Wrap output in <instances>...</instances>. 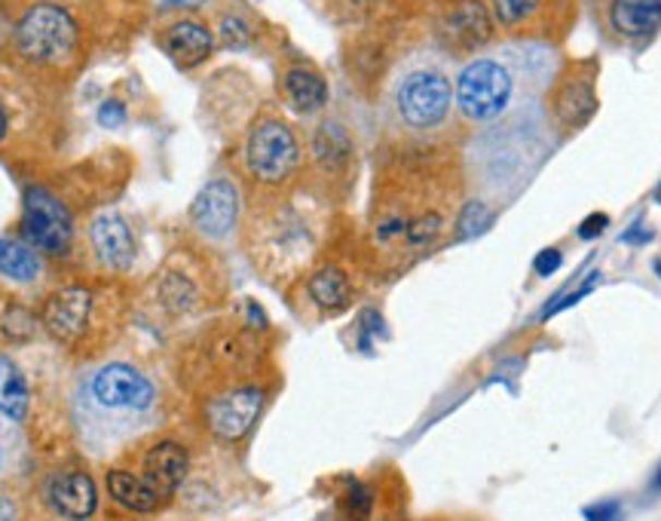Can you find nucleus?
Returning <instances> with one entry per match:
<instances>
[{
    "label": "nucleus",
    "mask_w": 661,
    "mask_h": 521,
    "mask_svg": "<svg viewBox=\"0 0 661 521\" xmlns=\"http://www.w3.org/2000/svg\"><path fill=\"white\" fill-rule=\"evenodd\" d=\"M598 111L594 80L585 71H567L551 93V114L564 129H582Z\"/></svg>",
    "instance_id": "11"
},
{
    "label": "nucleus",
    "mask_w": 661,
    "mask_h": 521,
    "mask_svg": "<svg viewBox=\"0 0 661 521\" xmlns=\"http://www.w3.org/2000/svg\"><path fill=\"white\" fill-rule=\"evenodd\" d=\"M368 504H371L368 490H364L362 485H352V494H349V509H352V516H356V519H362L364 512H368Z\"/></svg>",
    "instance_id": "31"
},
{
    "label": "nucleus",
    "mask_w": 661,
    "mask_h": 521,
    "mask_svg": "<svg viewBox=\"0 0 661 521\" xmlns=\"http://www.w3.org/2000/svg\"><path fill=\"white\" fill-rule=\"evenodd\" d=\"M190 458L188 451L178 442H159L157 448L147 451L144 458V482L147 488L157 494L159 500L172 497L175 490L181 488V482L188 478Z\"/></svg>",
    "instance_id": "12"
},
{
    "label": "nucleus",
    "mask_w": 661,
    "mask_h": 521,
    "mask_svg": "<svg viewBox=\"0 0 661 521\" xmlns=\"http://www.w3.org/2000/svg\"><path fill=\"white\" fill-rule=\"evenodd\" d=\"M157 390L147 375L127 363H105L77 387V424L93 445H113L135 436L151 421Z\"/></svg>",
    "instance_id": "1"
},
{
    "label": "nucleus",
    "mask_w": 661,
    "mask_h": 521,
    "mask_svg": "<svg viewBox=\"0 0 661 521\" xmlns=\"http://www.w3.org/2000/svg\"><path fill=\"white\" fill-rule=\"evenodd\" d=\"M585 519L588 521H622V509L618 504H598L585 509Z\"/></svg>",
    "instance_id": "30"
},
{
    "label": "nucleus",
    "mask_w": 661,
    "mask_h": 521,
    "mask_svg": "<svg viewBox=\"0 0 661 521\" xmlns=\"http://www.w3.org/2000/svg\"><path fill=\"white\" fill-rule=\"evenodd\" d=\"M220 34V44L230 49H245L249 47V40H252V32H249V25L242 22L239 16H224L218 25Z\"/></svg>",
    "instance_id": "26"
},
{
    "label": "nucleus",
    "mask_w": 661,
    "mask_h": 521,
    "mask_svg": "<svg viewBox=\"0 0 661 521\" xmlns=\"http://www.w3.org/2000/svg\"><path fill=\"white\" fill-rule=\"evenodd\" d=\"M89 246L95 258L110 270H129L139 258L135 234L120 212H98L89 224Z\"/></svg>",
    "instance_id": "9"
},
{
    "label": "nucleus",
    "mask_w": 661,
    "mask_h": 521,
    "mask_svg": "<svg viewBox=\"0 0 661 521\" xmlns=\"http://www.w3.org/2000/svg\"><path fill=\"white\" fill-rule=\"evenodd\" d=\"M95 120H98V127L120 129L123 123H127V105H123V102H117V98H108V102L98 108Z\"/></svg>",
    "instance_id": "27"
},
{
    "label": "nucleus",
    "mask_w": 661,
    "mask_h": 521,
    "mask_svg": "<svg viewBox=\"0 0 661 521\" xmlns=\"http://www.w3.org/2000/svg\"><path fill=\"white\" fill-rule=\"evenodd\" d=\"M74 224L71 215L47 188H28L22 197V239L37 252L62 254L71 246Z\"/></svg>",
    "instance_id": "6"
},
{
    "label": "nucleus",
    "mask_w": 661,
    "mask_h": 521,
    "mask_svg": "<svg viewBox=\"0 0 661 521\" xmlns=\"http://www.w3.org/2000/svg\"><path fill=\"white\" fill-rule=\"evenodd\" d=\"M40 254L25 239L0 237V276L13 283H34L40 276Z\"/></svg>",
    "instance_id": "18"
},
{
    "label": "nucleus",
    "mask_w": 661,
    "mask_h": 521,
    "mask_svg": "<svg viewBox=\"0 0 661 521\" xmlns=\"http://www.w3.org/2000/svg\"><path fill=\"white\" fill-rule=\"evenodd\" d=\"M610 22L625 37H646L661 25V0H613Z\"/></svg>",
    "instance_id": "16"
},
{
    "label": "nucleus",
    "mask_w": 661,
    "mask_h": 521,
    "mask_svg": "<svg viewBox=\"0 0 661 521\" xmlns=\"http://www.w3.org/2000/svg\"><path fill=\"white\" fill-rule=\"evenodd\" d=\"M561 261H564L561 249H542V252L536 254V273L539 276H551L554 270L561 268Z\"/></svg>",
    "instance_id": "28"
},
{
    "label": "nucleus",
    "mask_w": 661,
    "mask_h": 521,
    "mask_svg": "<svg viewBox=\"0 0 661 521\" xmlns=\"http://www.w3.org/2000/svg\"><path fill=\"white\" fill-rule=\"evenodd\" d=\"M283 95L291 111L315 114L328 102V83L310 68H291L283 78Z\"/></svg>",
    "instance_id": "15"
},
{
    "label": "nucleus",
    "mask_w": 661,
    "mask_h": 521,
    "mask_svg": "<svg viewBox=\"0 0 661 521\" xmlns=\"http://www.w3.org/2000/svg\"><path fill=\"white\" fill-rule=\"evenodd\" d=\"M493 227V209L481 200H469L457 215V239H478Z\"/></svg>",
    "instance_id": "24"
},
{
    "label": "nucleus",
    "mask_w": 661,
    "mask_h": 521,
    "mask_svg": "<svg viewBox=\"0 0 661 521\" xmlns=\"http://www.w3.org/2000/svg\"><path fill=\"white\" fill-rule=\"evenodd\" d=\"M610 227V218L603 215V212H594L591 218H585L582 224H579V237L582 239H598L603 230Z\"/></svg>",
    "instance_id": "29"
},
{
    "label": "nucleus",
    "mask_w": 661,
    "mask_h": 521,
    "mask_svg": "<svg viewBox=\"0 0 661 521\" xmlns=\"http://www.w3.org/2000/svg\"><path fill=\"white\" fill-rule=\"evenodd\" d=\"M515 95V78L500 59H472L459 71L454 102L469 123H490L503 117Z\"/></svg>",
    "instance_id": "3"
},
{
    "label": "nucleus",
    "mask_w": 661,
    "mask_h": 521,
    "mask_svg": "<svg viewBox=\"0 0 661 521\" xmlns=\"http://www.w3.org/2000/svg\"><path fill=\"white\" fill-rule=\"evenodd\" d=\"M0 521H16V506L0 494Z\"/></svg>",
    "instance_id": "32"
},
{
    "label": "nucleus",
    "mask_w": 661,
    "mask_h": 521,
    "mask_svg": "<svg viewBox=\"0 0 661 521\" xmlns=\"http://www.w3.org/2000/svg\"><path fill=\"white\" fill-rule=\"evenodd\" d=\"M49 504L56 506V512H62L64 519L80 521L95 512L98 490L86 473H64L49 485Z\"/></svg>",
    "instance_id": "14"
},
{
    "label": "nucleus",
    "mask_w": 661,
    "mask_h": 521,
    "mask_svg": "<svg viewBox=\"0 0 661 521\" xmlns=\"http://www.w3.org/2000/svg\"><path fill=\"white\" fill-rule=\"evenodd\" d=\"M261 408H264V390L261 387H233V390L215 395L208 402L205 421L218 439L237 442L254 427Z\"/></svg>",
    "instance_id": "8"
},
{
    "label": "nucleus",
    "mask_w": 661,
    "mask_h": 521,
    "mask_svg": "<svg viewBox=\"0 0 661 521\" xmlns=\"http://www.w3.org/2000/svg\"><path fill=\"white\" fill-rule=\"evenodd\" d=\"M166 7H196V3H203V0H163Z\"/></svg>",
    "instance_id": "34"
},
{
    "label": "nucleus",
    "mask_w": 661,
    "mask_h": 521,
    "mask_svg": "<svg viewBox=\"0 0 661 521\" xmlns=\"http://www.w3.org/2000/svg\"><path fill=\"white\" fill-rule=\"evenodd\" d=\"M307 288H310V298H313L322 310H344L349 300H352V283H349V276L340 268H334V264L315 270Z\"/></svg>",
    "instance_id": "19"
},
{
    "label": "nucleus",
    "mask_w": 661,
    "mask_h": 521,
    "mask_svg": "<svg viewBox=\"0 0 661 521\" xmlns=\"http://www.w3.org/2000/svg\"><path fill=\"white\" fill-rule=\"evenodd\" d=\"M395 114L408 129H435L447 120L454 86L438 64H413L395 83Z\"/></svg>",
    "instance_id": "2"
},
{
    "label": "nucleus",
    "mask_w": 661,
    "mask_h": 521,
    "mask_svg": "<svg viewBox=\"0 0 661 521\" xmlns=\"http://www.w3.org/2000/svg\"><path fill=\"white\" fill-rule=\"evenodd\" d=\"M0 414L10 421H25L28 414V383L10 356L0 353Z\"/></svg>",
    "instance_id": "20"
},
{
    "label": "nucleus",
    "mask_w": 661,
    "mask_h": 521,
    "mask_svg": "<svg viewBox=\"0 0 661 521\" xmlns=\"http://www.w3.org/2000/svg\"><path fill=\"white\" fill-rule=\"evenodd\" d=\"M108 490L117 504L127 506L132 512H144V516H147V512H154L159 506V497L147 488V482L139 478V475L123 473V470L108 473Z\"/></svg>",
    "instance_id": "22"
},
{
    "label": "nucleus",
    "mask_w": 661,
    "mask_h": 521,
    "mask_svg": "<svg viewBox=\"0 0 661 521\" xmlns=\"http://www.w3.org/2000/svg\"><path fill=\"white\" fill-rule=\"evenodd\" d=\"M163 49L178 68H196L212 56L215 37L200 22H175L172 28H166L163 34Z\"/></svg>",
    "instance_id": "13"
},
{
    "label": "nucleus",
    "mask_w": 661,
    "mask_h": 521,
    "mask_svg": "<svg viewBox=\"0 0 661 521\" xmlns=\"http://www.w3.org/2000/svg\"><path fill=\"white\" fill-rule=\"evenodd\" d=\"M7 135V114H3V108H0V139Z\"/></svg>",
    "instance_id": "35"
},
{
    "label": "nucleus",
    "mask_w": 661,
    "mask_h": 521,
    "mask_svg": "<svg viewBox=\"0 0 661 521\" xmlns=\"http://www.w3.org/2000/svg\"><path fill=\"white\" fill-rule=\"evenodd\" d=\"M649 239V234L646 230H640V227H630L628 234L622 237V242H628V246H637V242H646Z\"/></svg>",
    "instance_id": "33"
},
{
    "label": "nucleus",
    "mask_w": 661,
    "mask_h": 521,
    "mask_svg": "<svg viewBox=\"0 0 661 521\" xmlns=\"http://www.w3.org/2000/svg\"><path fill=\"white\" fill-rule=\"evenodd\" d=\"M16 44L32 62L59 64L77 47V25L62 7L37 3L19 22Z\"/></svg>",
    "instance_id": "4"
},
{
    "label": "nucleus",
    "mask_w": 661,
    "mask_h": 521,
    "mask_svg": "<svg viewBox=\"0 0 661 521\" xmlns=\"http://www.w3.org/2000/svg\"><path fill=\"white\" fill-rule=\"evenodd\" d=\"M300 144L283 120H261L245 142V166L261 185H283L298 169Z\"/></svg>",
    "instance_id": "5"
},
{
    "label": "nucleus",
    "mask_w": 661,
    "mask_h": 521,
    "mask_svg": "<svg viewBox=\"0 0 661 521\" xmlns=\"http://www.w3.org/2000/svg\"><path fill=\"white\" fill-rule=\"evenodd\" d=\"M159 300L172 310V313H188L196 307V300H200V288L196 283L184 276V273H178V270H166L163 273V280H159Z\"/></svg>",
    "instance_id": "23"
},
{
    "label": "nucleus",
    "mask_w": 661,
    "mask_h": 521,
    "mask_svg": "<svg viewBox=\"0 0 661 521\" xmlns=\"http://www.w3.org/2000/svg\"><path fill=\"white\" fill-rule=\"evenodd\" d=\"M190 222L205 239L224 242L227 237H233L239 222V193L233 181L227 178L208 181L190 203Z\"/></svg>",
    "instance_id": "7"
},
{
    "label": "nucleus",
    "mask_w": 661,
    "mask_h": 521,
    "mask_svg": "<svg viewBox=\"0 0 661 521\" xmlns=\"http://www.w3.org/2000/svg\"><path fill=\"white\" fill-rule=\"evenodd\" d=\"M447 32L450 37L462 44V47L478 49L490 44V37H493V22H490L488 10L478 3V0H466V3H459L457 10L447 16Z\"/></svg>",
    "instance_id": "17"
},
{
    "label": "nucleus",
    "mask_w": 661,
    "mask_h": 521,
    "mask_svg": "<svg viewBox=\"0 0 661 521\" xmlns=\"http://www.w3.org/2000/svg\"><path fill=\"white\" fill-rule=\"evenodd\" d=\"M0 463H3V448H0Z\"/></svg>",
    "instance_id": "36"
},
{
    "label": "nucleus",
    "mask_w": 661,
    "mask_h": 521,
    "mask_svg": "<svg viewBox=\"0 0 661 521\" xmlns=\"http://www.w3.org/2000/svg\"><path fill=\"white\" fill-rule=\"evenodd\" d=\"M93 313V292L86 285H64L44 307V325L56 341H74Z\"/></svg>",
    "instance_id": "10"
},
{
    "label": "nucleus",
    "mask_w": 661,
    "mask_h": 521,
    "mask_svg": "<svg viewBox=\"0 0 661 521\" xmlns=\"http://www.w3.org/2000/svg\"><path fill=\"white\" fill-rule=\"evenodd\" d=\"M539 7H542V0H493V16L503 28L515 32L539 13Z\"/></svg>",
    "instance_id": "25"
},
{
    "label": "nucleus",
    "mask_w": 661,
    "mask_h": 521,
    "mask_svg": "<svg viewBox=\"0 0 661 521\" xmlns=\"http://www.w3.org/2000/svg\"><path fill=\"white\" fill-rule=\"evenodd\" d=\"M313 154L315 163L328 173L344 169L352 157V142H349V132L340 123H322L315 129L313 139Z\"/></svg>",
    "instance_id": "21"
}]
</instances>
